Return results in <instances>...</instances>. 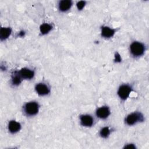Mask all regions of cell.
I'll return each mask as SVG.
<instances>
[{
    "instance_id": "1",
    "label": "cell",
    "mask_w": 149,
    "mask_h": 149,
    "mask_svg": "<svg viewBox=\"0 0 149 149\" xmlns=\"http://www.w3.org/2000/svg\"><path fill=\"white\" fill-rule=\"evenodd\" d=\"M129 51L133 57L139 58L144 54L146 45L141 42L137 41H133L130 45Z\"/></svg>"
},
{
    "instance_id": "5",
    "label": "cell",
    "mask_w": 149,
    "mask_h": 149,
    "mask_svg": "<svg viewBox=\"0 0 149 149\" xmlns=\"http://www.w3.org/2000/svg\"><path fill=\"white\" fill-rule=\"evenodd\" d=\"M37 94L40 96H45L50 93V87L44 83H37L34 87Z\"/></svg>"
},
{
    "instance_id": "2",
    "label": "cell",
    "mask_w": 149,
    "mask_h": 149,
    "mask_svg": "<svg viewBox=\"0 0 149 149\" xmlns=\"http://www.w3.org/2000/svg\"><path fill=\"white\" fill-rule=\"evenodd\" d=\"M40 105L37 101H31L25 103L23 106V112L27 116H34L39 111Z\"/></svg>"
},
{
    "instance_id": "11",
    "label": "cell",
    "mask_w": 149,
    "mask_h": 149,
    "mask_svg": "<svg viewBox=\"0 0 149 149\" xmlns=\"http://www.w3.org/2000/svg\"><path fill=\"white\" fill-rule=\"evenodd\" d=\"M73 2L70 0H62L58 2V9L61 12H66L68 11L72 7Z\"/></svg>"
},
{
    "instance_id": "13",
    "label": "cell",
    "mask_w": 149,
    "mask_h": 149,
    "mask_svg": "<svg viewBox=\"0 0 149 149\" xmlns=\"http://www.w3.org/2000/svg\"><path fill=\"white\" fill-rule=\"evenodd\" d=\"M12 33V29L9 27H2L0 30V39L1 41L6 40L9 38Z\"/></svg>"
},
{
    "instance_id": "10",
    "label": "cell",
    "mask_w": 149,
    "mask_h": 149,
    "mask_svg": "<svg viewBox=\"0 0 149 149\" xmlns=\"http://www.w3.org/2000/svg\"><path fill=\"white\" fill-rule=\"evenodd\" d=\"M115 29L109 26H103L101 27V36L104 38H110L115 34Z\"/></svg>"
},
{
    "instance_id": "7",
    "label": "cell",
    "mask_w": 149,
    "mask_h": 149,
    "mask_svg": "<svg viewBox=\"0 0 149 149\" xmlns=\"http://www.w3.org/2000/svg\"><path fill=\"white\" fill-rule=\"evenodd\" d=\"M111 114V111L108 106H102L97 109L95 111V115L97 118L101 119H107Z\"/></svg>"
},
{
    "instance_id": "4",
    "label": "cell",
    "mask_w": 149,
    "mask_h": 149,
    "mask_svg": "<svg viewBox=\"0 0 149 149\" xmlns=\"http://www.w3.org/2000/svg\"><path fill=\"white\" fill-rule=\"evenodd\" d=\"M132 91V87L129 84H121L117 91V94L122 101H125L129 97Z\"/></svg>"
},
{
    "instance_id": "6",
    "label": "cell",
    "mask_w": 149,
    "mask_h": 149,
    "mask_svg": "<svg viewBox=\"0 0 149 149\" xmlns=\"http://www.w3.org/2000/svg\"><path fill=\"white\" fill-rule=\"evenodd\" d=\"M80 123L82 126L90 127L94 125V119L89 114H82L79 116Z\"/></svg>"
},
{
    "instance_id": "17",
    "label": "cell",
    "mask_w": 149,
    "mask_h": 149,
    "mask_svg": "<svg viewBox=\"0 0 149 149\" xmlns=\"http://www.w3.org/2000/svg\"><path fill=\"white\" fill-rule=\"evenodd\" d=\"M126 148H135V145L134 144H127L126 146L125 145V147Z\"/></svg>"
},
{
    "instance_id": "15",
    "label": "cell",
    "mask_w": 149,
    "mask_h": 149,
    "mask_svg": "<svg viewBox=\"0 0 149 149\" xmlns=\"http://www.w3.org/2000/svg\"><path fill=\"white\" fill-rule=\"evenodd\" d=\"M111 134V129L108 126H105L101 128L100 130L99 134L101 137L103 139L108 138Z\"/></svg>"
},
{
    "instance_id": "9",
    "label": "cell",
    "mask_w": 149,
    "mask_h": 149,
    "mask_svg": "<svg viewBox=\"0 0 149 149\" xmlns=\"http://www.w3.org/2000/svg\"><path fill=\"white\" fill-rule=\"evenodd\" d=\"M22 128L20 122L15 120H10L8 124V130L11 134H16L19 132Z\"/></svg>"
},
{
    "instance_id": "3",
    "label": "cell",
    "mask_w": 149,
    "mask_h": 149,
    "mask_svg": "<svg viewBox=\"0 0 149 149\" xmlns=\"http://www.w3.org/2000/svg\"><path fill=\"white\" fill-rule=\"evenodd\" d=\"M144 121V116L141 112H133L126 116L125 119V123L128 126H133L138 123Z\"/></svg>"
},
{
    "instance_id": "16",
    "label": "cell",
    "mask_w": 149,
    "mask_h": 149,
    "mask_svg": "<svg viewBox=\"0 0 149 149\" xmlns=\"http://www.w3.org/2000/svg\"><path fill=\"white\" fill-rule=\"evenodd\" d=\"M86 2L84 1H80L77 2L76 3V6L77 9L79 10H81L86 6Z\"/></svg>"
},
{
    "instance_id": "12",
    "label": "cell",
    "mask_w": 149,
    "mask_h": 149,
    "mask_svg": "<svg viewBox=\"0 0 149 149\" xmlns=\"http://www.w3.org/2000/svg\"><path fill=\"white\" fill-rule=\"evenodd\" d=\"M22 79L19 74L18 71H15L13 72L11 76L10 83L13 86H18L22 81Z\"/></svg>"
},
{
    "instance_id": "14",
    "label": "cell",
    "mask_w": 149,
    "mask_h": 149,
    "mask_svg": "<svg viewBox=\"0 0 149 149\" xmlns=\"http://www.w3.org/2000/svg\"><path fill=\"white\" fill-rule=\"evenodd\" d=\"M52 29V26L47 23H42L40 26V31L42 35H45L49 33Z\"/></svg>"
},
{
    "instance_id": "8",
    "label": "cell",
    "mask_w": 149,
    "mask_h": 149,
    "mask_svg": "<svg viewBox=\"0 0 149 149\" xmlns=\"http://www.w3.org/2000/svg\"><path fill=\"white\" fill-rule=\"evenodd\" d=\"M18 72L23 80H31L35 75L34 71L28 68H22Z\"/></svg>"
}]
</instances>
